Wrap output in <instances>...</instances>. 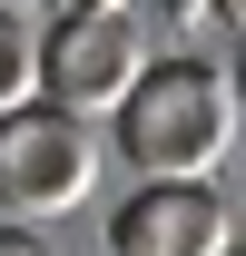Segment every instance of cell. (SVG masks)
Segmentation results:
<instances>
[{
    "label": "cell",
    "mask_w": 246,
    "mask_h": 256,
    "mask_svg": "<svg viewBox=\"0 0 246 256\" xmlns=\"http://www.w3.org/2000/svg\"><path fill=\"white\" fill-rule=\"evenodd\" d=\"M118 158L138 168V188H187V178H207L226 158V138H236V89H226V69L207 60H148L138 69V89L118 98Z\"/></svg>",
    "instance_id": "cell-1"
},
{
    "label": "cell",
    "mask_w": 246,
    "mask_h": 256,
    "mask_svg": "<svg viewBox=\"0 0 246 256\" xmlns=\"http://www.w3.org/2000/svg\"><path fill=\"white\" fill-rule=\"evenodd\" d=\"M89 188H98V128L60 118L40 98L0 118V207H10V226L69 217V207H89Z\"/></svg>",
    "instance_id": "cell-2"
},
{
    "label": "cell",
    "mask_w": 246,
    "mask_h": 256,
    "mask_svg": "<svg viewBox=\"0 0 246 256\" xmlns=\"http://www.w3.org/2000/svg\"><path fill=\"white\" fill-rule=\"evenodd\" d=\"M138 69H148L138 20H50V30H40V79H30V98L89 128V118H118V98L138 89Z\"/></svg>",
    "instance_id": "cell-3"
},
{
    "label": "cell",
    "mask_w": 246,
    "mask_h": 256,
    "mask_svg": "<svg viewBox=\"0 0 246 256\" xmlns=\"http://www.w3.org/2000/svg\"><path fill=\"white\" fill-rule=\"evenodd\" d=\"M108 246L118 256H236V207L187 178V188H138L108 217Z\"/></svg>",
    "instance_id": "cell-4"
},
{
    "label": "cell",
    "mask_w": 246,
    "mask_h": 256,
    "mask_svg": "<svg viewBox=\"0 0 246 256\" xmlns=\"http://www.w3.org/2000/svg\"><path fill=\"white\" fill-rule=\"evenodd\" d=\"M30 79H40V40H30L20 10H0V118L30 108Z\"/></svg>",
    "instance_id": "cell-5"
},
{
    "label": "cell",
    "mask_w": 246,
    "mask_h": 256,
    "mask_svg": "<svg viewBox=\"0 0 246 256\" xmlns=\"http://www.w3.org/2000/svg\"><path fill=\"white\" fill-rule=\"evenodd\" d=\"M40 10H50V20H128L138 0H40Z\"/></svg>",
    "instance_id": "cell-6"
},
{
    "label": "cell",
    "mask_w": 246,
    "mask_h": 256,
    "mask_svg": "<svg viewBox=\"0 0 246 256\" xmlns=\"http://www.w3.org/2000/svg\"><path fill=\"white\" fill-rule=\"evenodd\" d=\"M0 256H50V246H40L30 226H0Z\"/></svg>",
    "instance_id": "cell-7"
},
{
    "label": "cell",
    "mask_w": 246,
    "mask_h": 256,
    "mask_svg": "<svg viewBox=\"0 0 246 256\" xmlns=\"http://www.w3.org/2000/svg\"><path fill=\"white\" fill-rule=\"evenodd\" d=\"M207 20H216V40L236 50V0H207Z\"/></svg>",
    "instance_id": "cell-8"
}]
</instances>
